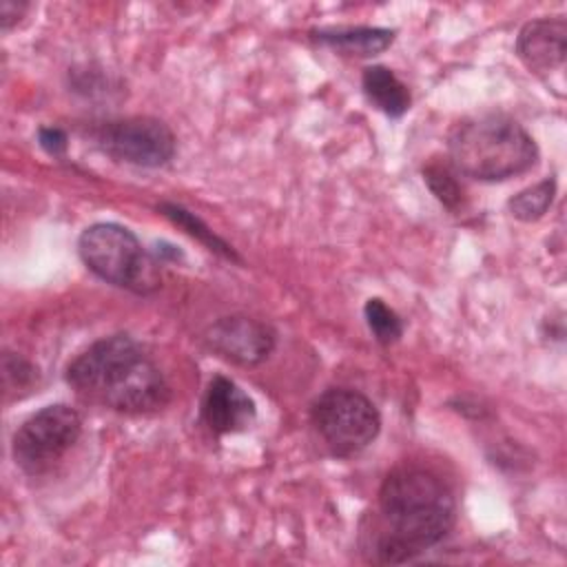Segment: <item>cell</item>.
Instances as JSON below:
<instances>
[{
	"instance_id": "7a4b0ae2",
	"label": "cell",
	"mask_w": 567,
	"mask_h": 567,
	"mask_svg": "<svg viewBox=\"0 0 567 567\" xmlns=\"http://www.w3.org/2000/svg\"><path fill=\"white\" fill-rule=\"evenodd\" d=\"M66 383L84 401L120 414H148L171 399L164 374L128 334L91 343L66 365Z\"/></svg>"
},
{
	"instance_id": "52a82bcc",
	"label": "cell",
	"mask_w": 567,
	"mask_h": 567,
	"mask_svg": "<svg viewBox=\"0 0 567 567\" xmlns=\"http://www.w3.org/2000/svg\"><path fill=\"white\" fill-rule=\"evenodd\" d=\"M95 144L115 162L157 168L175 155L171 126L151 115H133L104 122L95 131Z\"/></svg>"
},
{
	"instance_id": "e0dca14e",
	"label": "cell",
	"mask_w": 567,
	"mask_h": 567,
	"mask_svg": "<svg viewBox=\"0 0 567 567\" xmlns=\"http://www.w3.org/2000/svg\"><path fill=\"white\" fill-rule=\"evenodd\" d=\"M2 379H4V390H29L33 385V381L38 379V370L22 359L20 354L13 352H4L2 357Z\"/></svg>"
},
{
	"instance_id": "5bb4252c",
	"label": "cell",
	"mask_w": 567,
	"mask_h": 567,
	"mask_svg": "<svg viewBox=\"0 0 567 567\" xmlns=\"http://www.w3.org/2000/svg\"><path fill=\"white\" fill-rule=\"evenodd\" d=\"M556 195V179L554 177H545L540 182H536L529 188H523L520 193H516L509 202L507 208L509 213L518 219V221H538L551 206Z\"/></svg>"
},
{
	"instance_id": "277c9868",
	"label": "cell",
	"mask_w": 567,
	"mask_h": 567,
	"mask_svg": "<svg viewBox=\"0 0 567 567\" xmlns=\"http://www.w3.org/2000/svg\"><path fill=\"white\" fill-rule=\"evenodd\" d=\"M84 266L106 284L148 295L159 286L157 264L126 226L113 221L91 224L78 237Z\"/></svg>"
},
{
	"instance_id": "5b68a950",
	"label": "cell",
	"mask_w": 567,
	"mask_h": 567,
	"mask_svg": "<svg viewBox=\"0 0 567 567\" xmlns=\"http://www.w3.org/2000/svg\"><path fill=\"white\" fill-rule=\"evenodd\" d=\"M310 419L330 452L341 458L365 450L381 430L377 405L365 394L348 388L321 392L310 408Z\"/></svg>"
},
{
	"instance_id": "7c38bea8",
	"label": "cell",
	"mask_w": 567,
	"mask_h": 567,
	"mask_svg": "<svg viewBox=\"0 0 567 567\" xmlns=\"http://www.w3.org/2000/svg\"><path fill=\"white\" fill-rule=\"evenodd\" d=\"M361 86L370 104L388 117H401L412 104L408 86L396 78L392 69L383 64L365 66L361 75Z\"/></svg>"
},
{
	"instance_id": "2e32d148",
	"label": "cell",
	"mask_w": 567,
	"mask_h": 567,
	"mask_svg": "<svg viewBox=\"0 0 567 567\" xmlns=\"http://www.w3.org/2000/svg\"><path fill=\"white\" fill-rule=\"evenodd\" d=\"M423 179L432 195L450 210H458L463 204V186L458 184L454 171L447 164L432 162L423 168Z\"/></svg>"
},
{
	"instance_id": "8fae6325",
	"label": "cell",
	"mask_w": 567,
	"mask_h": 567,
	"mask_svg": "<svg viewBox=\"0 0 567 567\" xmlns=\"http://www.w3.org/2000/svg\"><path fill=\"white\" fill-rule=\"evenodd\" d=\"M312 40L341 55L372 58L383 53L394 42V31L383 27H343L312 31Z\"/></svg>"
},
{
	"instance_id": "d6986e66",
	"label": "cell",
	"mask_w": 567,
	"mask_h": 567,
	"mask_svg": "<svg viewBox=\"0 0 567 567\" xmlns=\"http://www.w3.org/2000/svg\"><path fill=\"white\" fill-rule=\"evenodd\" d=\"M29 4L27 2H16V0H2L0 2V27L2 31H9L18 20L27 13Z\"/></svg>"
},
{
	"instance_id": "6da1fadb",
	"label": "cell",
	"mask_w": 567,
	"mask_h": 567,
	"mask_svg": "<svg viewBox=\"0 0 567 567\" xmlns=\"http://www.w3.org/2000/svg\"><path fill=\"white\" fill-rule=\"evenodd\" d=\"M379 563H408L447 536L456 520L450 487L423 467H396L379 489Z\"/></svg>"
},
{
	"instance_id": "3957f363",
	"label": "cell",
	"mask_w": 567,
	"mask_h": 567,
	"mask_svg": "<svg viewBox=\"0 0 567 567\" xmlns=\"http://www.w3.org/2000/svg\"><path fill=\"white\" fill-rule=\"evenodd\" d=\"M454 171L478 182H503L523 175L538 162L534 137L505 113H476L447 133Z\"/></svg>"
},
{
	"instance_id": "9c48e42d",
	"label": "cell",
	"mask_w": 567,
	"mask_h": 567,
	"mask_svg": "<svg viewBox=\"0 0 567 567\" xmlns=\"http://www.w3.org/2000/svg\"><path fill=\"white\" fill-rule=\"evenodd\" d=\"M518 60L536 75L560 73L567 55V22L563 16L536 18L523 24L516 38Z\"/></svg>"
},
{
	"instance_id": "30bf717a",
	"label": "cell",
	"mask_w": 567,
	"mask_h": 567,
	"mask_svg": "<svg viewBox=\"0 0 567 567\" xmlns=\"http://www.w3.org/2000/svg\"><path fill=\"white\" fill-rule=\"evenodd\" d=\"M257 416L255 401L228 377L210 379L202 399V419L217 436L241 432L252 425Z\"/></svg>"
},
{
	"instance_id": "ac0fdd59",
	"label": "cell",
	"mask_w": 567,
	"mask_h": 567,
	"mask_svg": "<svg viewBox=\"0 0 567 567\" xmlns=\"http://www.w3.org/2000/svg\"><path fill=\"white\" fill-rule=\"evenodd\" d=\"M38 144L53 157L64 155L66 151V133L58 126H42L38 131Z\"/></svg>"
},
{
	"instance_id": "4fadbf2b",
	"label": "cell",
	"mask_w": 567,
	"mask_h": 567,
	"mask_svg": "<svg viewBox=\"0 0 567 567\" xmlns=\"http://www.w3.org/2000/svg\"><path fill=\"white\" fill-rule=\"evenodd\" d=\"M157 210H159L164 217H168L175 226H179L184 233H188L190 237H195L197 241H202L208 250H213V252H217V255H221V257H226V259H230V261H239V257L235 255V250H233L224 239H219L195 213L186 210L184 206L168 204V202L159 204Z\"/></svg>"
},
{
	"instance_id": "ba28073f",
	"label": "cell",
	"mask_w": 567,
	"mask_h": 567,
	"mask_svg": "<svg viewBox=\"0 0 567 567\" xmlns=\"http://www.w3.org/2000/svg\"><path fill=\"white\" fill-rule=\"evenodd\" d=\"M204 341L217 357L230 363L259 365L275 350L277 332L266 321L246 315H228L208 326Z\"/></svg>"
},
{
	"instance_id": "9a60e30c",
	"label": "cell",
	"mask_w": 567,
	"mask_h": 567,
	"mask_svg": "<svg viewBox=\"0 0 567 567\" xmlns=\"http://www.w3.org/2000/svg\"><path fill=\"white\" fill-rule=\"evenodd\" d=\"M363 315H365V323H368L370 332L374 334V339L381 346H390L401 339L403 321L390 306L383 303V299H379V297L368 299L363 306Z\"/></svg>"
},
{
	"instance_id": "8992f818",
	"label": "cell",
	"mask_w": 567,
	"mask_h": 567,
	"mask_svg": "<svg viewBox=\"0 0 567 567\" xmlns=\"http://www.w3.org/2000/svg\"><path fill=\"white\" fill-rule=\"evenodd\" d=\"M80 434L82 419L71 405H47L16 430L11 439L13 461L24 474L40 476L78 443Z\"/></svg>"
}]
</instances>
